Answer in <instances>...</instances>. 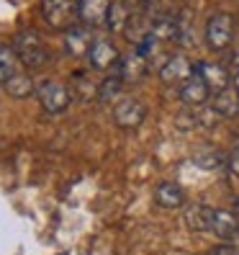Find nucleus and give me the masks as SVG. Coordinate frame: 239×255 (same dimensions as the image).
<instances>
[{
  "instance_id": "obj_1",
  "label": "nucleus",
  "mask_w": 239,
  "mask_h": 255,
  "mask_svg": "<svg viewBox=\"0 0 239 255\" xmlns=\"http://www.w3.org/2000/svg\"><path fill=\"white\" fill-rule=\"evenodd\" d=\"M13 52H16L18 62L28 70H41L49 62L47 41H44L41 34L34 31V28H23V31L16 34V39H13Z\"/></svg>"
},
{
  "instance_id": "obj_2",
  "label": "nucleus",
  "mask_w": 239,
  "mask_h": 255,
  "mask_svg": "<svg viewBox=\"0 0 239 255\" xmlns=\"http://www.w3.org/2000/svg\"><path fill=\"white\" fill-rule=\"evenodd\" d=\"M41 18L57 31H67L78 21V0H41Z\"/></svg>"
},
{
  "instance_id": "obj_3",
  "label": "nucleus",
  "mask_w": 239,
  "mask_h": 255,
  "mask_svg": "<svg viewBox=\"0 0 239 255\" xmlns=\"http://www.w3.org/2000/svg\"><path fill=\"white\" fill-rule=\"evenodd\" d=\"M36 98H39L41 109L47 114H62V111L70 109L72 91L67 85H62L59 80H41L36 85Z\"/></svg>"
},
{
  "instance_id": "obj_4",
  "label": "nucleus",
  "mask_w": 239,
  "mask_h": 255,
  "mask_svg": "<svg viewBox=\"0 0 239 255\" xmlns=\"http://www.w3.org/2000/svg\"><path fill=\"white\" fill-rule=\"evenodd\" d=\"M234 39V16L229 13H214L206 21V44L214 52H224Z\"/></svg>"
},
{
  "instance_id": "obj_5",
  "label": "nucleus",
  "mask_w": 239,
  "mask_h": 255,
  "mask_svg": "<svg viewBox=\"0 0 239 255\" xmlns=\"http://www.w3.org/2000/svg\"><path fill=\"white\" fill-rule=\"evenodd\" d=\"M147 119V106L139 98H121L113 106V122L121 129H137Z\"/></svg>"
},
{
  "instance_id": "obj_6",
  "label": "nucleus",
  "mask_w": 239,
  "mask_h": 255,
  "mask_svg": "<svg viewBox=\"0 0 239 255\" xmlns=\"http://www.w3.org/2000/svg\"><path fill=\"white\" fill-rule=\"evenodd\" d=\"M87 59H90V67L93 70L106 72V70H111V67L118 65L121 54H118L116 44L111 39L100 36V39H93V47H90V52H87Z\"/></svg>"
},
{
  "instance_id": "obj_7",
  "label": "nucleus",
  "mask_w": 239,
  "mask_h": 255,
  "mask_svg": "<svg viewBox=\"0 0 239 255\" xmlns=\"http://www.w3.org/2000/svg\"><path fill=\"white\" fill-rule=\"evenodd\" d=\"M208 96H211V88H208L206 78L198 70H193V75H188L180 83V101L185 106H203Z\"/></svg>"
},
{
  "instance_id": "obj_8",
  "label": "nucleus",
  "mask_w": 239,
  "mask_h": 255,
  "mask_svg": "<svg viewBox=\"0 0 239 255\" xmlns=\"http://www.w3.org/2000/svg\"><path fill=\"white\" fill-rule=\"evenodd\" d=\"M111 0H78V21L87 28L106 26Z\"/></svg>"
},
{
  "instance_id": "obj_9",
  "label": "nucleus",
  "mask_w": 239,
  "mask_h": 255,
  "mask_svg": "<svg viewBox=\"0 0 239 255\" xmlns=\"http://www.w3.org/2000/svg\"><path fill=\"white\" fill-rule=\"evenodd\" d=\"M193 70H196V65H193L185 54H172L167 62L159 67V80L165 85H177V83H183L188 75H193Z\"/></svg>"
},
{
  "instance_id": "obj_10",
  "label": "nucleus",
  "mask_w": 239,
  "mask_h": 255,
  "mask_svg": "<svg viewBox=\"0 0 239 255\" xmlns=\"http://www.w3.org/2000/svg\"><path fill=\"white\" fill-rule=\"evenodd\" d=\"M211 235H216L221 243H234L239 237V217L234 212H227V209H214Z\"/></svg>"
},
{
  "instance_id": "obj_11",
  "label": "nucleus",
  "mask_w": 239,
  "mask_h": 255,
  "mask_svg": "<svg viewBox=\"0 0 239 255\" xmlns=\"http://www.w3.org/2000/svg\"><path fill=\"white\" fill-rule=\"evenodd\" d=\"M93 47V36L87 26H72L65 31V52L70 57H85Z\"/></svg>"
},
{
  "instance_id": "obj_12",
  "label": "nucleus",
  "mask_w": 239,
  "mask_h": 255,
  "mask_svg": "<svg viewBox=\"0 0 239 255\" xmlns=\"http://www.w3.org/2000/svg\"><path fill=\"white\" fill-rule=\"evenodd\" d=\"M118 75L124 78V83H137L147 75V67H149V59L139 52H129L118 59Z\"/></svg>"
},
{
  "instance_id": "obj_13",
  "label": "nucleus",
  "mask_w": 239,
  "mask_h": 255,
  "mask_svg": "<svg viewBox=\"0 0 239 255\" xmlns=\"http://www.w3.org/2000/svg\"><path fill=\"white\" fill-rule=\"evenodd\" d=\"M139 8H144V5H129V0H116V3H111L108 16H106V28L111 34H124L131 13L139 10Z\"/></svg>"
},
{
  "instance_id": "obj_14",
  "label": "nucleus",
  "mask_w": 239,
  "mask_h": 255,
  "mask_svg": "<svg viewBox=\"0 0 239 255\" xmlns=\"http://www.w3.org/2000/svg\"><path fill=\"white\" fill-rule=\"evenodd\" d=\"M211 109L216 111L219 119H234L239 114V93L234 91V85H227L221 91H216Z\"/></svg>"
},
{
  "instance_id": "obj_15",
  "label": "nucleus",
  "mask_w": 239,
  "mask_h": 255,
  "mask_svg": "<svg viewBox=\"0 0 239 255\" xmlns=\"http://www.w3.org/2000/svg\"><path fill=\"white\" fill-rule=\"evenodd\" d=\"M211 219L214 209L206 204H190L185 209V224L190 232H211Z\"/></svg>"
},
{
  "instance_id": "obj_16",
  "label": "nucleus",
  "mask_w": 239,
  "mask_h": 255,
  "mask_svg": "<svg viewBox=\"0 0 239 255\" xmlns=\"http://www.w3.org/2000/svg\"><path fill=\"white\" fill-rule=\"evenodd\" d=\"M155 201L162 209H177L185 204V191L177 183H159L155 191Z\"/></svg>"
},
{
  "instance_id": "obj_17",
  "label": "nucleus",
  "mask_w": 239,
  "mask_h": 255,
  "mask_svg": "<svg viewBox=\"0 0 239 255\" xmlns=\"http://www.w3.org/2000/svg\"><path fill=\"white\" fill-rule=\"evenodd\" d=\"M196 70L206 78V83H208V88L216 93V91H221V88H227L229 85V72H227V67H219V65H214V62H198L196 65Z\"/></svg>"
},
{
  "instance_id": "obj_18",
  "label": "nucleus",
  "mask_w": 239,
  "mask_h": 255,
  "mask_svg": "<svg viewBox=\"0 0 239 255\" xmlns=\"http://www.w3.org/2000/svg\"><path fill=\"white\" fill-rule=\"evenodd\" d=\"M152 36L157 41H175L177 39V18L170 13L152 16Z\"/></svg>"
},
{
  "instance_id": "obj_19",
  "label": "nucleus",
  "mask_w": 239,
  "mask_h": 255,
  "mask_svg": "<svg viewBox=\"0 0 239 255\" xmlns=\"http://www.w3.org/2000/svg\"><path fill=\"white\" fill-rule=\"evenodd\" d=\"M3 88L8 91V96H13V98H28V96L36 93V85H34V80H31V75L21 72V70L13 75V78H10Z\"/></svg>"
},
{
  "instance_id": "obj_20",
  "label": "nucleus",
  "mask_w": 239,
  "mask_h": 255,
  "mask_svg": "<svg viewBox=\"0 0 239 255\" xmlns=\"http://www.w3.org/2000/svg\"><path fill=\"white\" fill-rule=\"evenodd\" d=\"M193 162L198 165L201 170H219L224 162H229V157L221 152V149H216V147H203V149H198L196 155H193Z\"/></svg>"
},
{
  "instance_id": "obj_21",
  "label": "nucleus",
  "mask_w": 239,
  "mask_h": 255,
  "mask_svg": "<svg viewBox=\"0 0 239 255\" xmlns=\"http://www.w3.org/2000/svg\"><path fill=\"white\" fill-rule=\"evenodd\" d=\"M98 85L100 83L90 80V75H85V72L72 75V93L80 101H95L98 98Z\"/></svg>"
},
{
  "instance_id": "obj_22",
  "label": "nucleus",
  "mask_w": 239,
  "mask_h": 255,
  "mask_svg": "<svg viewBox=\"0 0 239 255\" xmlns=\"http://www.w3.org/2000/svg\"><path fill=\"white\" fill-rule=\"evenodd\" d=\"M16 72H18L16 52H13V47H3V44H0V85H5Z\"/></svg>"
},
{
  "instance_id": "obj_23",
  "label": "nucleus",
  "mask_w": 239,
  "mask_h": 255,
  "mask_svg": "<svg viewBox=\"0 0 239 255\" xmlns=\"http://www.w3.org/2000/svg\"><path fill=\"white\" fill-rule=\"evenodd\" d=\"M121 88H124V78H121V75H108V78L98 85V101H103V103L116 101L118 93H121Z\"/></svg>"
},
{
  "instance_id": "obj_24",
  "label": "nucleus",
  "mask_w": 239,
  "mask_h": 255,
  "mask_svg": "<svg viewBox=\"0 0 239 255\" xmlns=\"http://www.w3.org/2000/svg\"><path fill=\"white\" fill-rule=\"evenodd\" d=\"M177 41L183 47L193 44V13L190 10H180V16H177Z\"/></svg>"
},
{
  "instance_id": "obj_25",
  "label": "nucleus",
  "mask_w": 239,
  "mask_h": 255,
  "mask_svg": "<svg viewBox=\"0 0 239 255\" xmlns=\"http://www.w3.org/2000/svg\"><path fill=\"white\" fill-rule=\"evenodd\" d=\"M227 165H229V170L239 178V144H237V147L232 149V152H229V162H227Z\"/></svg>"
},
{
  "instance_id": "obj_26",
  "label": "nucleus",
  "mask_w": 239,
  "mask_h": 255,
  "mask_svg": "<svg viewBox=\"0 0 239 255\" xmlns=\"http://www.w3.org/2000/svg\"><path fill=\"white\" fill-rule=\"evenodd\" d=\"M214 255H239V250L232 245V243H227V245H221V248H214L211 250Z\"/></svg>"
},
{
  "instance_id": "obj_27",
  "label": "nucleus",
  "mask_w": 239,
  "mask_h": 255,
  "mask_svg": "<svg viewBox=\"0 0 239 255\" xmlns=\"http://www.w3.org/2000/svg\"><path fill=\"white\" fill-rule=\"evenodd\" d=\"M232 85H234V91L239 93V70L234 72V78H232Z\"/></svg>"
},
{
  "instance_id": "obj_28",
  "label": "nucleus",
  "mask_w": 239,
  "mask_h": 255,
  "mask_svg": "<svg viewBox=\"0 0 239 255\" xmlns=\"http://www.w3.org/2000/svg\"><path fill=\"white\" fill-rule=\"evenodd\" d=\"M232 65H234V67H237V70H239V49H237V52H234V54H232Z\"/></svg>"
},
{
  "instance_id": "obj_29",
  "label": "nucleus",
  "mask_w": 239,
  "mask_h": 255,
  "mask_svg": "<svg viewBox=\"0 0 239 255\" xmlns=\"http://www.w3.org/2000/svg\"><path fill=\"white\" fill-rule=\"evenodd\" d=\"M234 214H237V217H239V201H237V209H234Z\"/></svg>"
},
{
  "instance_id": "obj_30",
  "label": "nucleus",
  "mask_w": 239,
  "mask_h": 255,
  "mask_svg": "<svg viewBox=\"0 0 239 255\" xmlns=\"http://www.w3.org/2000/svg\"><path fill=\"white\" fill-rule=\"evenodd\" d=\"M208 255H214V253H208Z\"/></svg>"
}]
</instances>
